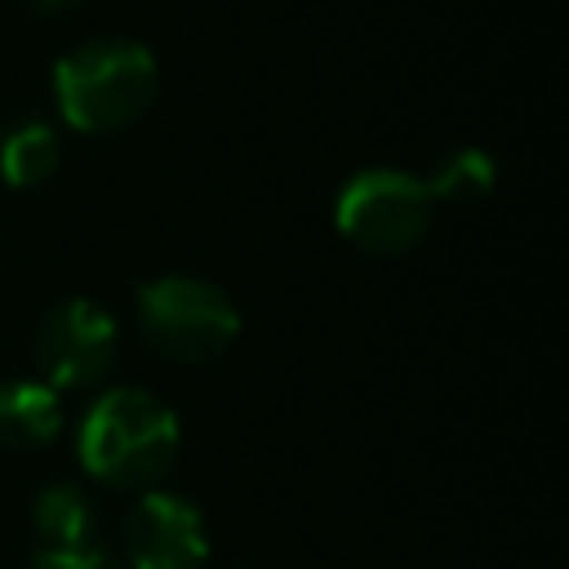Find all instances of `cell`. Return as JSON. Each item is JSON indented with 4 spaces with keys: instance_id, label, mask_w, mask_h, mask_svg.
Instances as JSON below:
<instances>
[{
    "instance_id": "1",
    "label": "cell",
    "mask_w": 569,
    "mask_h": 569,
    "mask_svg": "<svg viewBox=\"0 0 569 569\" xmlns=\"http://www.w3.org/2000/svg\"><path fill=\"white\" fill-rule=\"evenodd\" d=\"M178 413L138 387H116L89 405L76 431L80 467L107 489H156L178 458Z\"/></svg>"
},
{
    "instance_id": "2",
    "label": "cell",
    "mask_w": 569,
    "mask_h": 569,
    "mask_svg": "<svg viewBox=\"0 0 569 569\" xmlns=\"http://www.w3.org/2000/svg\"><path fill=\"white\" fill-rule=\"evenodd\" d=\"M160 71L138 40H89L53 67V102L80 133H120L156 102Z\"/></svg>"
},
{
    "instance_id": "3",
    "label": "cell",
    "mask_w": 569,
    "mask_h": 569,
    "mask_svg": "<svg viewBox=\"0 0 569 569\" xmlns=\"http://www.w3.org/2000/svg\"><path fill=\"white\" fill-rule=\"evenodd\" d=\"M138 333L173 365H209L240 338V311L213 280L160 276L138 289Z\"/></svg>"
},
{
    "instance_id": "4",
    "label": "cell",
    "mask_w": 569,
    "mask_h": 569,
    "mask_svg": "<svg viewBox=\"0 0 569 569\" xmlns=\"http://www.w3.org/2000/svg\"><path fill=\"white\" fill-rule=\"evenodd\" d=\"M431 209L436 200L422 178L405 169H360L338 191L333 222L356 249L391 258L409 253L431 231Z\"/></svg>"
},
{
    "instance_id": "5",
    "label": "cell",
    "mask_w": 569,
    "mask_h": 569,
    "mask_svg": "<svg viewBox=\"0 0 569 569\" xmlns=\"http://www.w3.org/2000/svg\"><path fill=\"white\" fill-rule=\"evenodd\" d=\"M36 365H40V382L58 387H93L107 378V369L116 365L120 351V329L111 320V311H102L89 298H62L58 307L44 311L40 329H36Z\"/></svg>"
},
{
    "instance_id": "6",
    "label": "cell",
    "mask_w": 569,
    "mask_h": 569,
    "mask_svg": "<svg viewBox=\"0 0 569 569\" xmlns=\"http://www.w3.org/2000/svg\"><path fill=\"white\" fill-rule=\"evenodd\" d=\"M120 547L129 569H204L209 533L191 498L169 489H142L124 511Z\"/></svg>"
},
{
    "instance_id": "7",
    "label": "cell",
    "mask_w": 569,
    "mask_h": 569,
    "mask_svg": "<svg viewBox=\"0 0 569 569\" xmlns=\"http://www.w3.org/2000/svg\"><path fill=\"white\" fill-rule=\"evenodd\" d=\"M62 431V400L40 378L0 382V445L4 449H44Z\"/></svg>"
},
{
    "instance_id": "8",
    "label": "cell",
    "mask_w": 569,
    "mask_h": 569,
    "mask_svg": "<svg viewBox=\"0 0 569 569\" xmlns=\"http://www.w3.org/2000/svg\"><path fill=\"white\" fill-rule=\"evenodd\" d=\"M31 525L40 533V547L49 551H76V547H98V507L93 498L71 485L53 480L36 493L31 502Z\"/></svg>"
},
{
    "instance_id": "9",
    "label": "cell",
    "mask_w": 569,
    "mask_h": 569,
    "mask_svg": "<svg viewBox=\"0 0 569 569\" xmlns=\"http://www.w3.org/2000/svg\"><path fill=\"white\" fill-rule=\"evenodd\" d=\"M62 160V147H58V133L27 116V120H13L4 133H0V178L9 187H40Z\"/></svg>"
},
{
    "instance_id": "10",
    "label": "cell",
    "mask_w": 569,
    "mask_h": 569,
    "mask_svg": "<svg viewBox=\"0 0 569 569\" xmlns=\"http://www.w3.org/2000/svg\"><path fill=\"white\" fill-rule=\"evenodd\" d=\"M493 178H498V169H493V160H489L485 151H476V147H458V151H449V156L431 169V178H422V182H427L431 200L471 204V200L489 196Z\"/></svg>"
},
{
    "instance_id": "11",
    "label": "cell",
    "mask_w": 569,
    "mask_h": 569,
    "mask_svg": "<svg viewBox=\"0 0 569 569\" xmlns=\"http://www.w3.org/2000/svg\"><path fill=\"white\" fill-rule=\"evenodd\" d=\"M27 569H120V560L102 547H76V551H49L40 547Z\"/></svg>"
},
{
    "instance_id": "12",
    "label": "cell",
    "mask_w": 569,
    "mask_h": 569,
    "mask_svg": "<svg viewBox=\"0 0 569 569\" xmlns=\"http://www.w3.org/2000/svg\"><path fill=\"white\" fill-rule=\"evenodd\" d=\"M27 4H36V9H76L80 0H27Z\"/></svg>"
}]
</instances>
